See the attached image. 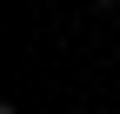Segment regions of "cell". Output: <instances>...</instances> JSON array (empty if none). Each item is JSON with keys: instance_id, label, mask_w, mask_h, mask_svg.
I'll return each mask as SVG.
<instances>
[{"instance_id": "cell-1", "label": "cell", "mask_w": 120, "mask_h": 114, "mask_svg": "<svg viewBox=\"0 0 120 114\" xmlns=\"http://www.w3.org/2000/svg\"><path fill=\"white\" fill-rule=\"evenodd\" d=\"M94 7H120V0H94Z\"/></svg>"}]
</instances>
